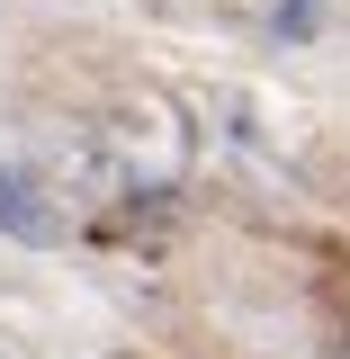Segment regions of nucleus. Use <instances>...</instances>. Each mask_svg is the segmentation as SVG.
<instances>
[{
	"mask_svg": "<svg viewBox=\"0 0 350 359\" xmlns=\"http://www.w3.org/2000/svg\"><path fill=\"white\" fill-rule=\"evenodd\" d=\"M278 36H314V0H288L278 9Z\"/></svg>",
	"mask_w": 350,
	"mask_h": 359,
	"instance_id": "f03ea898",
	"label": "nucleus"
},
{
	"mask_svg": "<svg viewBox=\"0 0 350 359\" xmlns=\"http://www.w3.org/2000/svg\"><path fill=\"white\" fill-rule=\"evenodd\" d=\"M332 359H350V341H342V351H332Z\"/></svg>",
	"mask_w": 350,
	"mask_h": 359,
	"instance_id": "7ed1b4c3",
	"label": "nucleus"
},
{
	"mask_svg": "<svg viewBox=\"0 0 350 359\" xmlns=\"http://www.w3.org/2000/svg\"><path fill=\"white\" fill-rule=\"evenodd\" d=\"M63 198L45 189L27 162H0V243H27V252H54L63 243Z\"/></svg>",
	"mask_w": 350,
	"mask_h": 359,
	"instance_id": "f257e3e1",
	"label": "nucleus"
},
{
	"mask_svg": "<svg viewBox=\"0 0 350 359\" xmlns=\"http://www.w3.org/2000/svg\"><path fill=\"white\" fill-rule=\"evenodd\" d=\"M0 359H9V351H0Z\"/></svg>",
	"mask_w": 350,
	"mask_h": 359,
	"instance_id": "20e7f679",
	"label": "nucleus"
}]
</instances>
